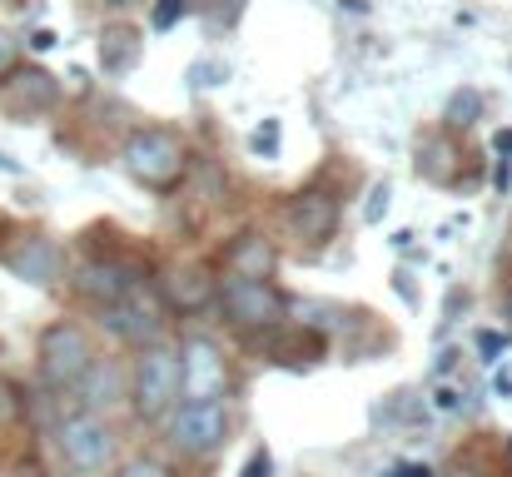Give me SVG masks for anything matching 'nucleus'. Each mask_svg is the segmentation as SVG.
Returning a JSON list of instances; mask_svg holds the SVG:
<instances>
[{
    "mask_svg": "<svg viewBox=\"0 0 512 477\" xmlns=\"http://www.w3.org/2000/svg\"><path fill=\"white\" fill-rule=\"evenodd\" d=\"M120 477H174L165 463H155V458H130L125 468H120Z\"/></svg>",
    "mask_w": 512,
    "mask_h": 477,
    "instance_id": "nucleus-21",
    "label": "nucleus"
},
{
    "mask_svg": "<svg viewBox=\"0 0 512 477\" xmlns=\"http://www.w3.org/2000/svg\"><path fill=\"white\" fill-rule=\"evenodd\" d=\"M125 398L135 403V418H145V423L170 418L174 403H179V353H174L170 343L140 348V358H135V368H130Z\"/></svg>",
    "mask_w": 512,
    "mask_h": 477,
    "instance_id": "nucleus-1",
    "label": "nucleus"
},
{
    "mask_svg": "<svg viewBox=\"0 0 512 477\" xmlns=\"http://www.w3.org/2000/svg\"><path fill=\"white\" fill-rule=\"evenodd\" d=\"M229 408L224 403H174L170 413V448L179 458H209L229 443Z\"/></svg>",
    "mask_w": 512,
    "mask_h": 477,
    "instance_id": "nucleus-5",
    "label": "nucleus"
},
{
    "mask_svg": "<svg viewBox=\"0 0 512 477\" xmlns=\"http://www.w3.org/2000/svg\"><path fill=\"white\" fill-rule=\"evenodd\" d=\"M334 224H339V204H334L329 194H319V189H309V194H299V199L289 204V229H294L299 239H309V244L334 239Z\"/></svg>",
    "mask_w": 512,
    "mask_h": 477,
    "instance_id": "nucleus-12",
    "label": "nucleus"
},
{
    "mask_svg": "<svg viewBox=\"0 0 512 477\" xmlns=\"http://www.w3.org/2000/svg\"><path fill=\"white\" fill-rule=\"evenodd\" d=\"M219 309L224 318L239 328V333H254V328H279V318H284V294L269 284V279H224L219 284Z\"/></svg>",
    "mask_w": 512,
    "mask_h": 477,
    "instance_id": "nucleus-7",
    "label": "nucleus"
},
{
    "mask_svg": "<svg viewBox=\"0 0 512 477\" xmlns=\"http://www.w3.org/2000/svg\"><path fill=\"white\" fill-rule=\"evenodd\" d=\"M274 358L279 363H294V368L299 363H314L319 358V338H279L274 343Z\"/></svg>",
    "mask_w": 512,
    "mask_h": 477,
    "instance_id": "nucleus-18",
    "label": "nucleus"
},
{
    "mask_svg": "<svg viewBox=\"0 0 512 477\" xmlns=\"http://www.w3.org/2000/svg\"><path fill=\"white\" fill-rule=\"evenodd\" d=\"M105 323H110L115 338H125V343H135V348L160 343V309H155L145 294H135V289H130L115 309H105Z\"/></svg>",
    "mask_w": 512,
    "mask_h": 477,
    "instance_id": "nucleus-8",
    "label": "nucleus"
},
{
    "mask_svg": "<svg viewBox=\"0 0 512 477\" xmlns=\"http://www.w3.org/2000/svg\"><path fill=\"white\" fill-rule=\"evenodd\" d=\"M393 477H433V473H428V468H413V463H408V468H398Z\"/></svg>",
    "mask_w": 512,
    "mask_h": 477,
    "instance_id": "nucleus-26",
    "label": "nucleus"
},
{
    "mask_svg": "<svg viewBox=\"0 0 512 477\" xmlns=\"http://www.w3.org/2000/svg\"><path fill=\"white\" fill-rule=\"evenodd\" d=\"M184 164H189V155H184V140L174 130L150 125V130H135L125 140V169H130V179H140L155 194H170L174 184L184 179Z\"/></svg>",
    "mask_w": 512,
    "mask_h": 477,
    "instance_id": "nucleus-3",
    "label": "nucleus"
},
{
    "mask_svg": "<svg viewBox=\"0 0 512 477\" xmlns=\"http://www.w3.org/2000/svg\"><path fill=\"white\" fill-rule=\"evenodd\" d=\"M75 388L85 393V398H80V403H85V413H95V408H110V403L125 393V378H120V368H115V363H100V358H95V363H90V373H85Z\"/></svg>",
    "mask_w": 512,
    "mask_h": 477,
    "instance_id": "nucleus-16",
    "label": "nucleus"
},
{
    "mask_svg": "<svg viewBox=\"0 0 512 477\" xmlns=\"http://www.w3.org/2000/svg\"><path fill=\"white\" fill-rule=\"evenodd\" d=\"M269 473H274V458H269V448H254V458H249L244 477H269Z\"/></svg>",
    "mask_w": 512,
    "mask_h": 477,
    "instance_id": "nucleus-24",
    "label": "nucleus"
},
{
    "mask_svg": "<svg viewBox=\"0 0 512 477\" xmlns=\"http://www.w3.org/2000/svg\"><path fill=\"white\" fill-rule=\"evenodd\" d=\"M453 164H458V145L448 135H423L418 140V174L433 184H453Z\"/></svg>",
    "mask_w": 512,
    "mask_h": 477,
    "instance_id": "nucleus-17",
    "label": "nucleus"
},
{
    "mask_svg": "<svg viewBox=\"0 0 512 477\" xmlns=\"http://www.w3.org/2000/svg\"><path fill=\"white\" fill-rule=\"evenodd\" d=\"M0 100H5L10 115H35V110H50V105L60 100V85H55V75H45V70H10Z\"/></svg>",
    "mask_w": 512,
    "mask_h": 477,
    "instance_id": "nucleus-10",
    "label": "nucleus"
},
{
    "mask_svg": "<svg viewBox=\"0 0 512 477\" xmlns=\"http://www.w3.org/2000/svg\"><path fill=\"white\" fill-rule=\"evenodd\" d=\"M10 70H20V45L10 30H0V75H10Z\"/></svg>",
    "mask_w": 512,
    "mask_h": 477,
    "instance_id": "nucleus-22",
    "label": "nucleus"
},
{
    "mask_svg": "<svg viewBox=\"0 0 512 477\" xmlns=\"http://www.w3.org/2000/svg\"><path fill=\"white\" fill-rule=\"evenodd\" d=\"M90 363H95V338H90V328L60 318V323H50V328L40 333L35 368H40V383H45V388H55V393L75 388V383L90 373Z\"/></svg>",
    "mask_w": 512,
    "mask_h": 477,
    "instance_id": "nucleus-2",
    "label": "nucleus"
},
{
    "mask_svg": "<svg viewBox=\"0 0 512 477\" xmlns=\"http://www.w3.org/2000/svg\"><path fill=\"white\" fill-rule=\"evenodd\" d=\"M458 477H478V473H458Z\"/></svg>",
    "mask_w": 512,
    "mask_h": 477,
    "instance_id": "nucleus-27",
    "label": "nucleus"
},
{
    "mask_svg": "<svg viewBox=\"0 0 512 477\" xmlns=\"http://www.w3.org/2000/svg\"><path fill=\"white\" fill-rule=\"evenodd\" d=\"M5 264H10L25 284H55L60 269H65V254H60L55 239H45V234H25V239L5 254Z\"/></svg>",
    "mask_w": 512,
    "mask_h": 477,
    "instance_id": "nucleus-9",
    "label": "nucleus"
},
{
    "mask_svg": "<svg viewBox=\"0 0 512 477\" xmlns=\"http://www.w3.org/2000/svg\"><path fill=\"white\" fill-rule=\"evenodd\" d=\"M214 294H219V284L199 264H179V269H170V279H165V304H170L174 314H199V309L214 304Z\"/></svg>",
    "mask_w": 512,
    "mask_h": 477,
    "instance_id": "nucleus-11",
    "label": "nucleus"
},
{
    "mask_svg": "<svg viewBox=\"0 0 512 477\" xmlns=\"http://www.w3.org/2000/svg\"><path fill=\"white\" fill-rule=\"evenodd\" d=\"M179 353V403H224L229 393V368H224V353L214 338L194 333L184 338Z\"/></svg>",
    "mask_w": 512,
    "mask_h": 477,
    "instance_id": "nucleus-6",
    "label": "nucleus"
},
{
    "mask_svg": "<svg viewBox=\"0 0 512 477\" xmlns=\"http://www.w3.org/2000/svg\"><path fill=\"white\" fill-rule=\"evenodd\" d=\"M224 269H229V279H274L279 249H274L264 234H239V239L224 249Z\"/></svg>",
    "mask_w": 512,
    "mask_h": 477,
    "instance_id": "nucleus-13",
    "label": "nucleus"
},
{
    "mask_svg": "<svg viewBox=\"0 0 512 477\" xmlns=\"http://www.w3.org/2000/svg\"><path fill=\"white\" fill-rule=\"evenodd\" d=\"M75 289L90 299V304H100V309H115L135 284H130V274L120 269V264H85L80 269V279H75Z\"/></svg>",
    "mask_w": 512,
    "mask_h": 477,
    "instance_id": "nucleus-14",
    "label": "nucleus"
},
{
    "mask_svg": "<svg viewBox=\"0 0 512 477\" xmlns=\"http://www.w3.org/2000/svg\"><path fill=\"white\" fill-rule=\"evenodd\" d=\"M478 343H483V353H498V348H503V338H498V333H483Z\"/></svg>",
    "mask_w": 512,
    "mask_h": 477,
    "instance_id": "nucleus-25",
    "label": "nucleus"
},
{
    "mask_svg": "<svg viewBox=\"0 0 512 477\" xmlns=\"http://www.w3.org/2000/svg\"><path fill=\"white\" fill-rule=\"evenodd\" d=\"M478 110H483V95H478V90H463V95H453V105H448V125H453V130H468Z\"/></svg>",
    "mask_w": 512,
    "mask_h": 477,
    "instance_id": "nucleus-19",
    "label": "nucleus"
},
{
    "mask_svg": "<svg viewBox=\"0 0 512 477\" xmlns=\"http://www.w3.org/2000/svg\"><path fill=\"white\" fill-rule=\"evenodd\" d=\"M140 50H145V40H140L135 25H110V30L100 35V65H105L110 75L130 70V65L140 60Z\"/></svg>",
    "mask_w": 512,
    "mask_h": 477,
    "instance_id": "nucleus-15",
    "label": "nucleus"
},
{
    "mask_svg": "<svg viewBox=\"0 0 512 477\" xmlns=\"http://www.w3.org/2000/svg\"><path fill=\"white\" fill-rule=\"evenodd\" d=\"M55 448H60L65 468L80 477H95L115 463V433H110V423H105L100 413H75V418H65V423L55 428Z\"/></svg>",
    "mask_w": 512,
    "mask_h": 477,
    "instance_id": "nucleus-4",
    "label": "nucleus"
},
{
    "mask_svg": "<svg viewBox=\"0 0 512 477\" xmlns=\"http://www.w3.org/2000/svg\"><path fill=\"white\" fill-rule=\"evenodd\" d=\"M20 408H25L20 388H15L10 378H0V428H5V423H15V418H20Z\"/></svg>",
    "mask_w": 512,
    "mask_h": 477,
    "instance_id": "nucleus-20",
    "label": "nucleus"
},
{
    "mask_svg": "<svg viewBox=\"0 0 512 477\" xmlns=\"http://www.w3.org/2000/svg\"><path fill=\"white\" fill-rule=\"evenodd\" d=\"M184 10H189L184 0H160V5H155V30H170V25L179 20V15H184Z\"/></svg>",
    "mask_w": 512,
    "mask_h": 477,
    "instance_id": "nucleus-23",
    "label": "nucleus"
}]
</instances>
